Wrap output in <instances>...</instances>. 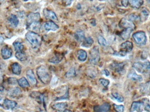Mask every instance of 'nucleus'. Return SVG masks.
<instances>
[{
	"mask_svg": "<svg viewBox=\"0 0 150 112\" xmlns=\"http://www.w3.org/2000/svg\"><path fill=\"white\" fill-rule=\"evenodd\" d=\"M73 0H62L63 3L66 6L70 5L73 2Z\"/></svg>",
	"mask_w": 150,
	"mask_h": 112,
	"instance_id": "nucleus-42",
	"label": "nucleus"
},
{
	"mask_svg": "<svg viewBox=\"0 0 150 112\" xmlns=\"http://www.w3.org/2000/svg\"><path fill=\"white\" fill-rule=\"evenodd\" d=\"M12 73L16 75H19L21 72V67L17 63H13L11 66Z\"/></svg>",
	"mask_w": 150,
	"mask_h": 112,
	"instance_id": "nucleus-25",
	"label": "nucleus"
},
{
	"mask_svg": "<svg viewBox=\"0 0 150 112\" xmlns=\"http://www.w3.org/2000/svg\"><path fill=\"white\" fill-rule=\"evenodd\" d=\"M100 59V53L99 48L97 47L93 48L90 52L89 60L91 64L97 65Z\"/></svg>",
	"mask_w": 150,
	"mask_h": 112,
	"instance_id": "nucleus-4",
	"label": "nucleus"
},
{
	"mask_svg": "<svg viewBox=\"0 0 150 112\" xmlns=\"http://www.w3.org/2000/svg\"><path fill=\"white\" fill-rule=\"evenodd\" d=\"M44 28L47 31H55L59 29V27L54 22L52 21H48L44 24Z\"/></svg>",
	"mask_w": 150,
	"mask_h": 112,
	"instance_id": "nucleus-11",
	"label": "nucleus"
},
{
	"mask_svg": "<svg viewBox=\"0 0 150 112\" xmlns=\"http://www.w3.org/2000/svg\"><path fill=\"white\" fill-rule=\"evenodd\" d=\"M5 99H4L2 96H0V106L3 107V103H4V101Z\"/></svg>",
	"mask_w": 150,
	"mask_h": 112,
	"instance_id": "nucleus-44",
	"label": "nucleus"
},
{
	"mask_svg": "<svg viewBox=\"0 0 150 112\" xmlns=\"http://www.w3.org/2000/svg\"><path fill=\"white\" fill-rule=\"evenodd\" d=\"M119 26L121 28H131L133 29H135V25L132 21H129L127 19L123 18L120 21L119 23Z\"/></svg>",
	"mask_w": 150,
	"mask_h": 112,
	"instance_id": "nucleus-7",
	"label": "nucleus"
},
{
	"mask_svg": "<svg viewBox=\"0 0 150 112\" xmlns=\"http://www.w3.org/2000/svg\"><path fill=\"white\" fill-rule=\"evenodd\" d=\"M27 26L28 28L33 31L39 32L41 29V24L39 22H34Z\"/></svg>",
	"mask_w": 150,
	"mask_h": 112,
	"instance_id": "nucleus-27",
	"label": "nucleus"
},
{
	"mask_svg": "<svg viewBox=\"0 0 150 112\" xmlns=\"http://www.w3.org/2000/svg\"><path fill=\"white\" fill-rule=\"evenodd\" d=\"M88 1H93V0H88Z\"/></svg>",
	"mask_w": 150,
	"mask_h": 112,
	"instance_id": "nucleus-50",
	"label": "nucleus"
},
{
	"mask_svg": "<svg viewBox=\"0 0 150 112\" xmlns=\"http://www.w3.org/2000/svg\"><path fill=\"white\" fill-rule=\"evenodd\" d=\"M15 57L20 61H24L26 59V56L23 51H17L15 54Z\"/></svg>",
	"mask_w": 150,
	"mask_h": 112,
	"instance_id": "nucleus-30",
	"label": "nucleus"
},
{
	"mask_svg": "<svg viewBox=\"0 0 150 112\" xmlns=\"http://www.w3.org/2000/svg\"><path fill=\"white\" fill-rule=\"evenodd\" d=\"M3 41H4V38L2 36H0V44L3 43Z\"/></svg>",
	"mask_w": 150,
	"mask_h": 112,
	"instance_id": "nucleus-47",
	"label": "nucleus"
},
{
	"mask_svg": "<svg viewBox=\"0 0 150 112\" xmlns=\"http://www.w3.org/2000/svg\"><path fill=\"white\" fill-rule=\"evenodd\" d=\"M127 77L133 81H138V82H141L143 80L141 76L137 74V73L134 70H131L129 72V73L128 74Z\"/></svg>",
	"mask_w": 150,
	"mask_h": 112,
	"instance_id": "nucleus-16",
	"label": "nucleus"
},
{
	"mask_svg": "<svg viewBox=\"0 0 150 112\" xmlns=\"http://www.w3.org/2000/svg\"><path fill=\"white\" fill-rule=\"evenodd\" d=\"M125 64L124 63H113L110 65L111 68L117 72H120L123 71Z\"/></svg>",
	"mask_w": 150,
	"mask_h": 112,
	"instance_id": "nucleus-21",
	"label": "nucleus"
},
{
	"mask_svg": "<svg viewBox=\"0 0 150 112\" xmlns=\"http://www.w3.org/2000/svg\"><path fill=\"white\" fill-rule=\"evenodd\" d=\"M17 106V103L14 101L8 99H5L3 103V107L5 109H14Z\"/></svg>",
	"mask_w": 150,
	"mask_h": 112,
	"instance_id": "nucleus-13",
	"label": "nucleus"
},
{
	"mask_svg": "<svg viewBox=\"0 0 150 112\" xmlns=\"http://www.w3.org/2000/svg\"><path fill=\"white\" fill-rule=\"evenodd\" d=\"M75 38L78 41H84L85 39L84 32L82 30H79L75 33Z\"/></svg>",
	"mask_w": 150,
	"mask_h": 112,
	"instance_id": "nucleus-28",
	"label": "nucleus"
},
{
	"mask_svg": "<svg viewBox=\"0 0 150 112\" xmlns=\"http://www.w3.org/2000/svg\"><path fill=\"white\" fill-rule=\"evenodd\" d=\"M147 1H150V0H147Z\"/></svg>",
	"mask_w": 150,
	"mask_h": 112,
	"instance_id": "nucleus-51",
	"label": "nucleus"
},
{
	"mask_svg": "<svg viewBox=\"0 0 150 112\" xmlns=\"http://www.w3.org/2000/svg\"><path fill=\"white\" fill-rule=\"evenodd\" d=\"M1 53L2 58L4 59L7 60L11 58L12 51V49L8 46H5L1 49Z\"/></svg>",
	"mask_w": 150,
	"mask_h": 112,
	"instance_id": "nucleus-9",
	"label": "nucleus"
},
{
	"mask_svg": "<svg viewBox=\"0 0 150 112\" xmlns=\"http://www.w3.org/2000/svg\"><path fill=\"white\" fill-rule=\"evenodd\" d=\"M21 91L18 87L12 88L8 91V94L9 96L13 98H15L19 96L21 94Z\"/></svg>",
	"mask_w": 150,
	"mask_h": 112,
	"instance_id": "nucleus-22",
	"label": "nucleus"
},
{
	"mask_svg": "<svg viewBox=\"0 0 150 112\" xmlns=\"http://www.w3.org/2000/svg\"><path fill=\"white\" fill-rule=\"evenodd\" d=\"M133 29L131 28H125L120 33V36L123 40H126L130 37Z\"/></svg>",
	"mask_w": 150,
	"mask_h": 112,
	"instance_id": "nucleus-14",
	"label": "nucleus"
},
{
	"mask_svg": "<svg viewBox=\"0 0 150 112\" xmlns=\"http://www.w3.org/2000/svg\"><path fill=\"white\" fill-rule=\"evenodd\" d=\"M26 76L28 80L32 85H36L37 84V80L35 77L34 73L32 70H28L26 72Z\"/></svg>",
	"mask_w": 150,
	"mask_h": 112,
	"instance_id": "nucleus-18",
	"label": "nucleus"
},
{
	"mask_svg": "<svg viewBox=\"0 0 150 112\" xmlns=\"http://www.w3.org/2000/svg\"><path fill=\"white\" fill-rule=\"evenodd\" d=\"M37 74L40 81L44 84H48L51 80L49 71L44 65H41L37 68Z\"/></svg>",
	"mask_w": 150,
	"mask_h": 112,
	"instance_id": "nucleus-1",
	"label": "nucleus"
},
{
	"mask_svg": "<svg viewBox=\"0 0 150 112\" xmlns=\"http://www.w3.org/2000/svg\"><path fill=\"white\" fill-rule=\"evenodd\" d=\"M8 82L9 85H15L18 82L17 79L15 78H9L8 79Z\"/></svg>",
	"mask_w": 150,
	"mask_h": 112,
	"instance_id": "nucleus-40",
	"label": "nucleus"
},
{
	"mask_svg": "<svg viewBox=\"0 0 150 112\" xmlns=\"http://www.w3.org/2000/svg\"><path fill=\"white\" fill-rule=\"evenodd\" d=\"M102 73L103 74H105V76H109V71L108 70H106V69L103 70L102 71Z\"/></svg>",
	"mask_w": 150,
	"mask_h": 112,
	"instance_id": "nucleus-45",
	"label": "nucleus"
},
{
	"mask_svg": "<svg viewBox=\"0 0 150 112\" xmlns=\"http://www.w3.org/2000/svg\"><path fill=\"white\" fill-rule=\"evenodd\" d=\"M97 73V71L95 67H89L86 70V74L91 78H94L96 77Z\"/></svg>",
	"mask_w": 150,
	"mask_h": 112,
	"instance_id": "nucleus-20",
	"label": "nucleus"
},
{
	"mask_svg": "<svg viewBox=\"0 0 150 112\" xmlns=\"http://www.w3.org/2000/svg\"><path fill=\"white\" fill-rule=\"evenodd\" d=\"M149 11L146 8H143V10H142L141 13V17H140L141 20L143 21L146 20L148 15H149Z\"/></svg>",
	"mask_w": 150,
	"mask_h": 112,
	"instance_id": "nucleus-33",
	"label": "nucleus"
},
{
	"mask_svg": "<svg viewBox=\"0 0 150 112\" xmlns=\"http://www.w3.org/2000/svg\"><path fill=\"white\" fill-rule=\"evenodd\" d=\"M139 17L138 15L135 14H131L129 16V19L130 21H137L138 19H139Z\"/></svg>",
	"mask_w": 150,
	"mask_h": 112,
	"instance_id": "nucleus-41",
	"label": "nucleus"
},
{
	"mask_svg": "<svg viewBox=\"0 0 150 112\" xmlns=\"http://www.w3.org/2000/svg\"><path fill=\"white\" fill-rule=\"evenodd\" d=\"M18 83L20 87H23V88L30 87V84H29L28 81L25 77H22L19 80H18Z\"/></svg>",
	"mask_w": 150,
	"mask_h": 112,
	"instance_id": "nucleus-29",
	"label": "nucleus"
},
{
	"mask_svg": "<svg viewBox=\"0 0 150 112\" xmlns=\"http://www.w3.org/2000/svg\"><path fill=\"white\" fill-rule=\"evenodd\" d=\"M76 72L74 68H71L69 69L65 74V76L67 78H71L76 76Z\"/></svg>",
	"mask_w": 150,
	"mask_h": 112,
	"instance_id": "nucleus-32",
	"label": "nucleus"
},
{
	"mask_svg": "<svg viewBox=\"0 0 150 112\" xmlns=\"http://www.w3.org/2000/svg\"><path fill=\"white\" fill-rule=\"evenodd\" d=\"M87 54L86 51L83 49H80L78 52V59L79 61L84 62L87 58Z\"/></svg>",
	"mask_w": 150,
	"mask_h": 112,
	"instance_id": "nucleus-26",
	"label": "nucleus"
},
{
	"mask_svg": "<svg viewBox=\"0 0 150 112\" xmlns=\"http://www.w3.org/2000/svg\"><path fill=\"white\" fill-rule=\"evenodd\" d=\"M13 46L15 49L16 51H23L24 48V45L19 42H15L14 43Z\"/></svg>",
	"mask_w": 150,
	"mask_h": 112,
	"instance_id": "nucleus-35",
	"label": "nucleus"
},
{
	"mask_svg": "<svg viewBox=\"0 0 150 112\" xmlns=\"http://www.w3.org/2000/svg\"><path fill=\"white\" fill-rule=\"evenodd\" d=\"M129 3L133 8H140L144 3L143 0H129Z\"/></svg>",
	"mask_w": 150,
	"mask_h": 112,
	"instance_id": "nucleus-23",
	"label": "nucleus"
},
{
	"mask_svg": "<svg viewBox=\"0 0 150 112\" xmlns=\"http://www.w3.org/2000/svg\"><path fill=\"white\" fill-rule=\"evenodd\" d=\"M111 106L108 103L93 107V110L96 112H108L110 109Z\"/></svg>",
	"mask_w": 150,
	"mask_h": 112,
	"instance_id": "nucleus-8",
	"label": "nucleus"
},
{
	"mask_svg": "<svg viewBox=\"0 0 150 112\" xmlns=\"http://www.w3.org/2000/svg\"><path fill=\"white\" fill-rule=\"evenodd\" d=\"M26 38L33 49L39 47L41 43L42 39L41 36L34 32H27L26 35Z\"/></svg>",
	"mask_w": 150,
	"mask_h": 112,
	"instance_id": "nucleus-2",
	"label": "nucleus"
},
{
	"mask_svg": "<svg viewBox=\"0 0 150 112\" xmlns=\"http://www.w3.org/2000/svg\"><path fill=\"white\" fill-rule=\"evenodd\" d=\"M133 67L140 73H148L150 71V62L148 61L144 63L137 62L133 64Z\"/></svg>",
	"mask_w": 150,
	"mask_h": 112,
	"instance_id": "nucleus-3",
	"label": "nucleus"
},
{
	"mask_svg": "<svg viewBox=\"0 0 150 112\" xmlns=\"http://www.w3.org/2000/svg\"><path fill=\"white\" fill-rule=\"evenodd\" d=\"M127 53L126 51H124V50H121L119 52H115L114 53V55L117 56L119 57H125V56L126 55Z\"/></svg>",
	"mask_w": 150,
	"mask_h": 112,
	"instance_id": "nucleus-39",
	"label": "nucleus"
},
{
	"mask_svg": "<svg viewBox=\"0 0 150 112\" xmlns=\"http://www.w3.org/2000/svg\"><path fill=\"white\" fill-rule=\"evenodd\" d=\"M133 37L137 44L139 45H145L147 42L145 33L143 31L138 32L133 35Z\"/></svg>",
	"mask_w": 150,
	"mask_h": 112,
	"instance_id": "nucleus-5",
	"label": "nucleus"
},
{
	"mask_svg": "<svg viewBox=\"0 0 150 112\" xmlns=\"http://www.w3.org/2000/svg\"><path fill=\"white\" fill-rule=\"evenodd\" d=\"M98 42L99 44L103 47H106L108 45L107 41L102 36H99L98 37Z\"/></svg>",
	"mask_w": 150,
	"mask_h": 112,
	"instance_id": "nucleus-36",
	"label": "nucleus"
},
{
	"mask_svg": "<svg viewBox=\"0 0 150 112\" xmlns=\"http://www.w3.org/2000/svg\"><path fill=\"white\" fill-rule=\"evenodd\" d=\"M111 95L118 102H122L124 101V98L121 95L119 94V93H116V92L112 93Z\"/></svg>",
	"mask_w": 150,
	"mask_h": 112,
	"instance_id": "nucleus-34",
	"label": "nucleus"
},
{
	"mask_svg": "<svg viewBox=\"0 0 150 112\" xmlns=\"http://www.w3.org/2000/svg\"><path fill=\"white\" fill-rule=\"evenodd\" d=\"M114 109L115 111L118 112H122L124 111V106L123 105H117L113 104Z\"/></svg>",
	"mask_w": 150,
	"mask_h": 112,
	"instance_id": "nucleus-37",
	"label": "nucleus"
},
{
	"mask_svg": "<svg viewBox=\"0 0 150 112\" xmlns=\"http://www.w3.org/2000/svg\"><path fill=\"white\" fill-rule=\"evenodd\" d=\"M8 21L10 23V25L12 27L15 28L18 25L19 21L18 20V19L16 17V15L14 14H11L8 19Z\"/></svg>",
	"mask_w": 150,
	"mask_h": 112,
	"instance_id": "nucleus-24",
	"label": "nucleus"
},
{
	"mask_svg": "<svg viewBox=\"0 0 150 112\" xmlns=\"http://www.w3.org/2000/svg\"><path fill=\"white\" fill-rule=\"evenodd\" d=\"M128 4L129 0H122V4L125 7H127Z\"/></svg>",
	"mask_w": 150,
	"mask_h": 112,
	"instance_id": "nucleus-43",
	"label": "nucleus"
},
{
	"mask_svg": "<svg viewBox=\"0 0 150 112\" xmlns=\"http://www.w3.org/2000/svg\"><path fill=\"white\" fill-rule=\"evenodd\" d=\"M40 18H41V16L39 13H30L27 15V26L34 22H39Z\"/></svg>",
	"mask_w": 150,
	"mask_h": 112,
	"instance_id": "nucleus-6",
	"label": "nucleus"
},
{
	"mask_svg": "<svg viewBox=\"0 0 150 112\" xmlns=\"http://www.w3.org/2000/svg\"><path fill=\"white\" fill-rule=\"evenodd\" d=\"M145 109L146 111H150V107L149 105H147L145 107Z\"/></svg>",
	"mask_w": 150,
	"mask_h": 112,
	"instance_id": "nucleus-46",
	"label": "nucleus"
},
{
	"mask_svg": "<svg viewBox=\"0 0 150 112\" xmlns=\"http://www.w3.org/2000/svg\"><path fill=\"white\" fill-rule=\"evenodd\" d=\"M63 57H64V55L63 54L57 53L55 54L54 57L50 59L48 61L49 62L53 64H57L62 61V59L63 58Z\"/></svg>",
	"mask_w": 150,
	"mask_h": 112,
	"instance_id": "nucleus-17",
	"label": "nucleus"
},
{
	"mask_svg": "<svg viewBox=\"0 0 150 112\" xmlns=\"http://www.w3.org/2000/svg\"><path fill=\"white\" fill-rule=\"evenodd\" d=\"M4 0H0V3H2V2L4 1Z\"/></svg>",
	"mask_w": 150,
	"mask_h": 112,
	"instance_id": "nucleus-48",
	"label": "nucleus"
},
{
	"mask_svg": "<svg viewBox=\"0 0 150 112\" xmlns=\"http://www.w3.org/2000/svg\"><path fill=\"white\" fill-rule=\"evenodd\" d=\"M68 104L66 102H59L54 104L51 107L52 109L59 111H64L67 107Z\"/></svg>",
	"mask_w": 150,
	"mask_h": 112,
	"instance_id": "nucleus-19",
	"label": "nucleus"
},
{
	"mask_svg": "<svg viewBox=\"0 0 150 112\" xmlns=\"http://www.w3.org/2000/svg\"><path fill=\"white\" fill-rule=\"evenodd\" d=\"M144 104L140 102H133L130 108V111L131 112H140L142 111Z\"/></svg>",
	"mask_w": 150,
	"mask_h": 112,
	"instance_id": "nucleus-12",
	"label": "nucleus"
},
{
	"mask_svg": "<svg viewBox=\"0 0 150 112\" xmlns=\"http://www.w3.org/2000/svg\"><path fill=\"white\" fill-rule=\"evenodd\" d=\"M23 1H29V0H23Z\"/></svg>",
	"mask_w": 150,
	"mask_h": 112,
	"instance_id": "nucleus-49",
	"label": "nucleus"
},
{
	"mask_svg": "<svg viewBox=\"0 0 150 112\" xmlns=\"http://www.w3.org/2000/svg\"><path fill=\"white\" fill-rule=\"evenodd\" d=\"M93 41L90 37L85 38L82 46L84 47H89L93 44Z\"/></svg>",
	"mask_w": 150,
	"mask_h": 112,
	"instance_id": "nucleus-31",
	"label": "nucleus"
},
{
	"mask_svg": "<svg viewBox=\"0 0 150 112\" xmlns=\"http://www.w3.org/2000/svg\"><path fill=\"white\" fill-rule=\"evenodd\" d=\"M44 14L47 19H50L55 22H58V19L55 14L48 9H44L43 11Z\"/></svg>",
	"mask_w": 150,
	"mask_h": 112,
	"instance_id": "nucleus-10",
	"label": "nucleus"
},
{
	"mask_svg": "<svg viewBox=\"0 0 150 112\" xmlns=\"http://www.w3.org/2000/svg\"><path fill=\"white\" fill-rule=\"evenodd\" d=\"M99 82L104 87H107L109 84V81L108 79H104V78H100L99 79Z\"/></svg>",
	"mask_w": 150,
	"mask_h": 112,
	"instance_id": "nucleus-38",
	"label": "nucleus"
},
{
	"mask_svg": "<svg viewBox=\"0 0 150 112\" xmlns=\"http://www.w3.org/2000/svg\"><path fill=\"white\" fill-rule=\"evenodd\" d=\"M122 50L126 51L127 53H129L133 49V44L131 42L126 41L121 45Z\"/></svg>",
	"mask_w": 150,
	"mask_h": 112,
	"instance_id": "nucleus-15",
	"label": "nucleus"
}]
</instances>
